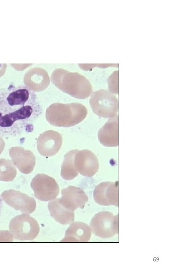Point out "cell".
I'll return each instance as SVG.
<instances>
[{
	"label": "cell",
	"mask_w": 181,
	"mask_h": 272,
	"mask_svg": "<svg viewBox=\"0 0 181 272\" xmlns=\"http://www.w3.org/2000/svg\"><path fill=\"white\" fill-rule=\"evenodd\" d=\"M40 101L26 86H10L0 92V136L15 137L32 132L42 114Z\"/></svg>",
	"instance_id": "6da1fadb"
},
{
	"label": "cell",
	"mask_w": 181,
	"mask_h": 272,
	"mask_svg": "<svg viewBox=\"0 0 181 272\" xmlns=\"http://www.w3.org/2000/svg\"><path fill=\"white\" fill-rule=\"evenodd\" d=\"M87 114L86 108L81 104L54 103L47 109L46 118L51 125L67 127L80 123Z\"/></svg>",
	"instance_id": "7a4b0ae2"
},
{
	"label": "cell",
	"mask_w": 181,
	"mask_h": 272,
	"mask_svg": "<svg viewBox=\"0 0 181 272\" xmlns=\"http://www.w3.org/2000/svg\"><path fill=\"white\" fill-rule=\"evenodd\" d=\"M52 81L63 92L77 99H85L92 92L88 80L76 73L62 72L60 75L52 78Z\"/></svg>",
	"instance_id": "3957f363"
},
{
	"label": "cell",
	"mask_w": 181,
	"mask_h": 272,
	"mask_svg": "<svg viewBox=\"0 0 181 272\" xmlns=\"http://www.w3.org/2000/svg\"><path fill=\"white\" fill-rule=\"evenodd\" d=\"M89 103L94 113L104 118H112L118 114L119 102L117 97L106 90L94 92Z\"/></svg>",
	"instance_id": "277c9868"
},
{
	"label": "cell",
	"mask_w": 181,
	"mask_h": 272,
	"mask_svg": "<svg viewBox=\"0 0 181 272\" xmlns=\"http://www.w3.org/2000/svg\"><path fill=\"white\" fill-rule=\"evenodd\" d=\"M9 229L14 238L21 241L33 240L40 232L37 221L29 214L25 213L15 217L10 221Z\"/></svg>",
	"instance_id": "5b68a950"
},
{
	"label": "cell",
	"mask_w": 181,
	"mask_h": 272,
	"mask_svg": "<svg viewBox=\"0 0 181 272\" xmlns=\"http://www.w3.org/2000/svg\"><path fill=\"white\" fill-rule=\"evenodd\" d=\"M90 228L99 237L111 238L119 233V215L108 211L99 212L92 218Z\"/></svg>",
	"instance_id": "8992f818"
},
{
	"label": "cell",
	"mask_w": 181,
	"mask_h": 272,
	"mask_svg": "<svg viewBox=\"0 0 181 272\" xmlns=\"http://www.w3.org/2000/svg\"><path fill=\"white\" fill-rule=\"evenodd\" d=\"M30 185L35 197L41 201L53 200L59 192V187L55 179L44 174H36L32 179Z\"/></svg>",
	"instance_id": "52a82bcc"
},
{
	"label": "cell",
	"mask_w": 181,
	"mask_h": 272,
	"mask_svg": "<svg viewBox=\"0 0 181 272\" xmlns=\"http://www.w3.org/2000/svg\"><path fill=\"white\" fill-rule=\"evenodd\" d=\"M4 201L16 210L31 214L35 211L36 202L34 197L14 189L5 190L1 194Z\"/></svg>",
	"instance_id": "ba28073f"
},
{
	"label": "cell",
	"mask_w": 181,
	"mask_h": 272,
	"mask_svg": "<svg viewBox=\"0 0 181 272\" xmlns=\"http://www.w3.org/2000/svg\"><path fill=\"white\" fill-rule=\"evenodd\" d=\"M93 196L96 203L104 206L119 207V182H104L96 186Z\"/></svg>",
	"instance_id": "9c48e42d"
},
{
	"label": "cell",
	"mask_w": 181,
	"mask_h": 272,
	"mask_svg": "<svg viewBox=\"0 0 181 272\" xmlns=\"http://www.w3.org/2000/svg\"><path fill=\"white\" fill-rule=\"evenodd\" d=\"M62 145V137L56 131L49 130L41 133L37 140V150L43 156L50 157L56 155Z\"/></svg>",
	"instance_id": "30bf717a"
},
{
	"label": "cell",
	"mask_w": 181,
	"mask_h": 272,
	"mask_svg": "<svg viewBox=\"0 0 181 272\" xmlns=\"http://www.w3.org/2000/svg\"><path fill=\"white\" fill-rule=\"evenodd\" d=\"M74 164L77 172L86 177L95 175L99 168L97 156L88 150H77L74 157Z\"/></svg>",
	"instance_id": "8fae6325"
},
{
	"label": "cell",
	"mask_w": 181,
	"mask_h": 272,
	"mask_svg": "<svg viewBox=\"0 0 181 272\" xmlns=\"http://www.w3.org/2000/svg\"><path fill=\"white\" fill-rule=\"evenodd\" d=\"M88 200V196L84 190L74 186H68L62 189L61 197L59 198V201L63 207L72 211L83 209Z\"/></svg>",
	"instance_id": "7c38bea8"
},
{
	"label": "cell",
	"mask_w": 181,
	"mask_h": 272,
	"mask_svg": "<svg viewBox=\"0 0 181 272\" xmlns=\"http://www.w3.org/2000/svg\"><path fill=\"white\" fill-rule=\"evenodd\" d=\"M9 155L13 164L25 174L31 173L36 165V158L29 150L21 147H13L9 150Z\"/></svg>",
	"instance_id": "4fadbf2b"
},
{
	"label": "cell",
	"mask_w": 181,
	"mask_h": 272,
	"mask_svg": "<svg viewBox=\"0 0 181 272\" xmlns=\"http://www.w3.org/2000/svg\"><path fill=\"white\" fill-rule=\"evenodd\" d=\"M98 139L103 146L117 147L119 145V117L111 118L98 132Z\"/></svg>",
	"instance_id": "5bb4252c"
},
{
	"label": "cell",
	"mask_w": 181,
	"mask_h": 272,
	"mask_svg": "<svg viewBox=\"0 0 181 272\" xmlns=\"http://www.w3.org/2000/svg\"><path fill=\"white\" fill-rule=\"evenodd\" d=\"M89 226L81 222H72L66 230L65 237L61 242H87L91 237Z\"/></svg>",
	"instance_id": "9a60e30c"
},
{
	"label": "cell",
	"mask_w": 181,
	"mask_h": 272,
	"mask_svg": "<svg viewBox=\"0 0 181 272\" xmlns=\"http://www.w3.org/2000/svg\"><path fill=\"white\" fill-rule=\"evenodd\" d=\"M48 209L51 216L62 225L69 224L74 221V211L66 209L60 203L58 198L51 200L48 204Z\"/></svg>",
	"instance_id": "2e32d148"
},
{
	"label": "cell",
	"mask_w": 181,
	"mask_h": 272,
	"mask_svg": "<svg viewBox=\"0 0 181 272\" xmlns=\"http://www.w3.org/2000/svg\"><path fill=\"white\" fill-rule=\"evenodd\" d=\"M77 150L68 152L64 156L61 165V176L65 180H72L77 176L78 172L74 164V157Z\"/></svg>",
	"instance_id": "e0dca14e"
},
{
	"label": "cell",
	"mask_w": 181,
	"mask_h": 272,
	"mask_svg": "<svg viewBox=\"0 0 181 272\" xmlns=\"http://www.w3.org/2000/svg\"><path fill=\"white\" fill-rule=\"evenodd\" d=\"M17 174V170L11 160L0 159V181H12Z\"/></svg>",
	"instance_id": "ac0fdd59"
},
{
	"label": "cell",
	"mask_w": 181,
	"mask_h": 272,
	"mask_svg": "<svg viewBox=\"0 0 181 272\" xmlns=\"http://www.w3.org/2000/svg\"><path fill=\"white\" fill-rule=\"evenodd\" d=\"M112 76L113 81L110 79L108 80V86L112 93L118 94V74L114 77L113 74Z\"/></svg>",
	"instance_id": "d6986e66"
},
{
	"label": "cell",
	"mask_w": 181,
	"mask_h": 272,
	"mask_svg": "<svg viewBox=\"0 0 181 272\" xmlns=\"http://www.w3.org/2000/svg\"><path fill=\"white\" fill-rule=\"evenodd\" d=\"M13 236L8 231L2 230L0 231V242H13Z\"/></svg>",
	"instance_id": "ffe728a7"
},
{
	"label": "cell",
	"mask_w": 181,
	"mask_h": 272,
	"mask_svg": "<svg viewBox=\"0 0 181 272\" xmlns=\"http://www.w3.org/2000/svg\"><path fill=\"white\" fill-rule=\"evenodd\" d=\"M5 147V142L4 139L0 136V154L3 152Z\"/></svg>",
	"instance_id": "44dd1931"
},
{
	"label": "cell",
	"mask_w": 181,
	"mask_h": 272,
	"mask_svg": "<svg viewBox=\"0 0 181 272\" xmlns=\"http://www.w3.org/2000/svg\"><path fill=\"white\" fill-rule=\"evenodd\" d=\"M2 208H3V198L1 195H0V216H1V211H2Z\"/></svg>",
	"instance_id": "7402d4cb"
}]
</instances>
